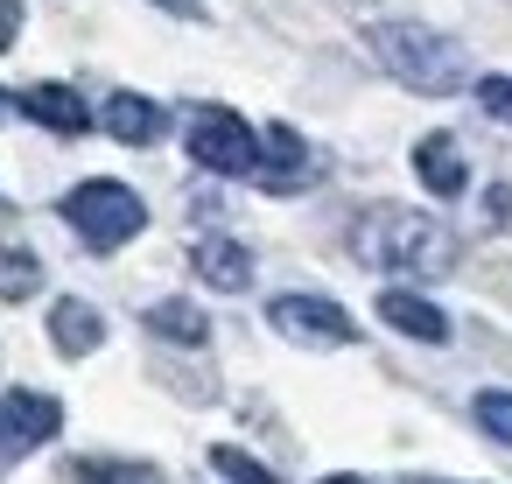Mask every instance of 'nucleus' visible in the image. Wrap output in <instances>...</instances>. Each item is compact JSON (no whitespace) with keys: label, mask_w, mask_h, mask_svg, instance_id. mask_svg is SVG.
I'll return each instance as SVG.
<instances>
[{"label":"nucleus","mask_w":512,"mask_h":484,"mask_svg":"<svg viewBox=\"0 0 512 484\" xmlns=\"http://www.w3.org/2000/svg\"><path fill=\"white\" fill-rule=\"evenodd\" d=\"M190 260H197V274H204L218 295H239V288H253V246H239V239H225V232L197 239V246H190Z\"/></svg>","instance_id":"nucleus-8"},{"label":"nucleus","mask_w":512,"mask_h":484,"mask_svg":"<svg viewBox=\"0 0 512 484\" xmlns=\"http://www.w3.org/2000/svg\"><path fill=\"white\" fill-rule=\"evenodd\" d=\"M148 323H155L162 337H176V344H204V337H211V316H204V309H190V302H155V309H148Z\"/></svg>","instance_id":"nucleus-15"},{"label":"nucleus","mask_w":512,"mask_h":484,"mask_svg":"<svg viewBox=\"0 0 512 484\" xmlns=\"http://www.w3.org/2000/svg\"><path fill=\"white\" fill-rule=\"evenodd\" d=\"M22 113H29L36 127H50V134H85V120H92V113H85V92H71V85H57V78H50V85H29V92H22Z\"/></svg>","instance_id":"nucleus-10"},{"label":"nucleus","mask_w":512,"mask_h":484,"mask_svg":"<svg viewBox=\"0 0 512 484\" xmlns=\"http://www.w3.org/2000/svg\"><path fill=\"white\" fill-rule=\"evenodd\" d=\"M50 337H57V351L85 358V351L106 344V316H99L92 302H57V309H50Z\"/></svg>","instance_id":"nucleus-12"},{"label":"nucleus","mask_w":512,"mask_h":484,"mask_svg":"<svg viewBox=\"0 0 512 484\" xmlns=\"http://www.w3.org/2000/svg\"><path fill=\"white\" fill-rule=\"evenodd\" d=\"M379 316H386L400 337H421V344H442V337H449V316H442L428 295H414V288H386V295H379Z\"/></svg>","instance_id":"nucleus-11"},{"label":"nucleus","mask_w":512,"mask_h":484,"mask_svg":"<svg viewBox=\"0 0 512 484\" xmlns=\"http://www.w3.org/2000/svg\"><path fill=\"white\" fill-rule=\"evenodd\" d=\"M323 484H365V477H351V470H344V477H323Z\"/></svg>","instance_id":"nucleus-22"},{"label":"nucleus","mask_w":512,"mask_h":484,"mask_svg":"<svg viewBox=\"0 0 512 484\" xmlns=\"http://www.w3.org/2000/svg\"><path fill=\"white\" fill-rule=\"evenodd\" d=\"M414 176H421V190H435V197H463L470 176H463V148H456V134H421V148H414Z\"/></svg>","instance_id":"nucleus-9"},{"label":"nucleus","mask_w":512,"mask_h":484,"mask_svg":"<svg viewBox=\"0 0 512 484\" xmlns=\"http://www.w3.org/2000/svg\"><path fill=\"white\" fill-rule=\"evenodd\" d=\"M43 288V260L29 246H0V302H29Z\"/></svg>","instance_id":"nucleus-13"},{"label":"nucleus","mask_w":512,"mask_h":484,"mask_svg":"<svg viewBox=\"0 0 512 484\" xmlns=\"http://www.w3.org/2000/svg\"><path fill=\"white\" fill-rule=\"evenodd\" d=\"M141 197L127 190V183H113V176H92V183H78L71 197H64V225L92 246V253H120L134 232H141Z\"/></svg>","instance_id":"nucleus-3"},{"label":"nucleus","mask_w":512,"mask_h":484,"mask_svg":"<svg viewBox=\"0 0 512 484\" xmlns=\"http://www.w3.org/2000/svg\"><path fill=\"white\" fill-rule=\"evenodd\" d=\"M99 120H106V134L127 141V148H155V141L169 134V113H162L155 99H141V92H113Z\"/></svg>","instance_id":"nucleus-7"},{"label":"nucleus","mask_w":512,"mask_h":484,"mask_svg":"<svg viewBox=\"0 0 512 484\" xmlns=\"http://www.w3.org/2000/svg\"><path fill=\"white\" fill-rule=\"evenodd\" d=\"M57 428H64V407H57L50 393L15 386L8 400H0V463H15L22 449H43Z\"/></svg>","instance_id":"nucleus-6"},{"label":"nucleus","mask_w":512,"mask_h":484,"mask_svg":"<svg viewBox=\"0 0 512 484\" xmlns=\"http://www.w3.org/2000/svg\"><path fill=\"white\" fill-rule=\"evenodd\" d=\"M351 239H358V260H365V267H386V274H449V267H456L449 225H435V218H421V211H407V204L365 211V218L351 225Z\"/></svg>","instance_id":"nucleus-1"},{"label":"nucleus","mask_w":512,"mask_h":484,"mask_svg":"<svg viewBox=\"0 0 512 484\" xmlns=\"http://www.w3.org/2000/svg\"><path fill=\"white\" fill-rule=\"evenodd\" d=\"M470 414H477V428H484L491 442H512V393H505V386H484V393L470 400Z\"/></svg>","instance_id":"nucleus-17"},{"label":"nucleus","mask_w":512,"mask_h":484,"mask_svg":"<svg viewBox=\"0 0 512 484\" xmlns=\"http://www.w3.org/2000/svg\"><path fill=\"white\" fill-rule=\"evenodd\" d=\"M267 323L288 337V344H351L358 337V323H351V309L344 302H330V295H302V288H288V295H274L267 302Z\"/></svg>","instance_id":"nucleus-5"},{"label":"nucleus","mask_w":512,"mask_h":484,"mask_svg":"<svg viewBox=\"0 0 512 484\" xmlns=\"http://www.w3.org/2000/svg\"><path fill=\"white\" fill-rule=\"evenodd\" d=\"M183 141H190V162L211 169V176H253V162H260V134L232 106H197Z\"/></svg>","instance_id":"nucleus-4"},{"label":"nucleus","mask_w":512,"mask_h":484,"mask_svg":"<svg viewBox=\"0 0 512 484\" xmlns=\"http://www.w3.org/2000/svg\"><path fill=\"white\" fill-rule=\"evenodd\" d=\"M477 106L512 127V78H477Z\"/></svg>","instance_id":"nucleus-19"},{"label":"nucleus","mask_w":512,"mask_h":484,"mask_svg":"<svg viewBox=\"0 0 512 484\" xmlns=\"http://www.w3.org/2000/svg\"><path fill=\"white\" fill-rule=\"evenodd\" d=\"M78 484H162V470H148V463H92Z\"/></svg>","instance_id":"nucleus-18"},{"label":"nucleus","mask_w":512,"mask_h":484,"mask_svg":"<svg viewBox=\"0 0 512 484\" xmlns=\"http://www.w3.org/2000/svg\"><path fill=\"white\" fill-rule=\"evenodd\" d=\"M211 470H218L225 484H281L253 449H232V442H218V449H211Z\"/></svg>","instance_id":"nucleus-16"},{"label":"nucleus","mask_w":512,"mask_h":484,"mask_svg":"<svg viewBox=\"0 0 512 484\" xmlns=\"http://www.w3.org/2000/svg\"><path fill=\"white\" fill-rule=\"evenodd\" d=\"M372 50H379V64H386L400 85H414V92L449 99V92L470 85V57H463L442 29H428V22H379V29H372Z\"/></svg>","instance_id":"nucleus-2"},{"label":"nucleus","mask_w":512,"mask_h":484,"mask_svg":"<svg viewBox=\"0 0 512 484\" xmlns=\"http://www.w3.org/2000/svg\"><path fill=\"white\" fill-rule=\"evenodd\" d=\"M162 15H176V22H204V0H155Z\"/></svg>","instance_id":"nucleus-20"},{"label":"nucleus","mask_w":512,"mask_h":484,"mask_svg":"<svg viewBox=\"0 0 512 484\" xmlns=\"http://www.w3.org/2000/svg\"><path fill=\"white\" fill-rule=\"evenodd\" d=\"M302 162H309V148H302L288 127H260V162H253V169H267V176H274V190H281Z\"/></svg>","instance_id":"nucleus-14"},{"label":"nucleus","mask_w":512,"mask_h":484,"mask_svg":"<svg viewBox=\"0 0 512 484\" xmlns=\"http://www.w3.org/2000/svg\"><path fill=\"white\" fill-rule=\"evenodd\" d=\"M15 22H22V15H15V0H0V50L15 43Z\"/></svg>","instance_id":"nucleus-21"}]
</instances>
